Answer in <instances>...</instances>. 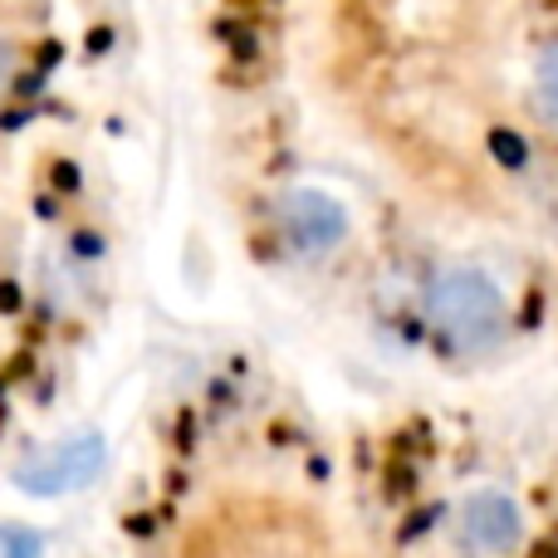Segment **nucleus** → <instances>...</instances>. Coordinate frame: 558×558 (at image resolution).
<instances>
[{
    "label": "nucleus",
    "mask_w": 558,
    "mask_h": 558,
    "mask_svg": "<svg viewBox=\"0 0 558 558\" xmlns=\"http://www.w3.org/2000/svg\"><path fill=\"white\" fill-rule=\"evenodd\" d=\"M534 108L544 123L558 128V39H549L534 59Z\"/></svg>",
    "instance_id": "obj_5"
},
{
    "label": "nucleus",
    "mask_w": 558,
    "mask_h": 558,
    "mask_svg": "<svg viewBox=\"0 0 558 558\" xmlns=\"http://www.w3.org/2000/svg\"><path fill=\"white\" fill-rule=\"evenodd\" d=\"M15 74H20V45H15V35L0 25V104H5V94H10V84H15Z\"/></svg>",
    "instance_id": "obj_7"
},
{
    "label": "nucleus",
    "mask_w": 558,
    "mask_h": 558,
    "mask_svg": "<svg viewBox=\"0 0 558 558\" xmlns=\"http://www.w3.org/2000/svg\"><path fill=\"white\" fill-rule=\"evenodd\" d=\"M0 558H39V534L20 524H0Z\"/></svg>",
    "instance_id": "obj_6"
},
{
    "label": "nucleus",
    "mask_w": 558,
    "mask_h": 558,
    "mask_svg": "<svg viewBox=\"0 0 558 558\" xmlns=\"http://www.w3.org/2000/svg\"><path fill=\"white\" fill-rule=\"evenodd\" d=\"M279 231H284V241L294 245V251L314 255V251H328V245L343 241L348 211L324 192H294L279 206Z\"/></svg>",
    "instance_id": "obj_4"
},
{
    "label": "nucleus",
    "mask_w": 558,
    "mask_h": 558,
    "mask_svg": "<svg viewBox=\"0 0 558 558\" xmlns=\"http://www.w3.org/2000/svg\"><path fill=\"white\" fill-rule=\"evenodd\" d=\"M524 510L510 490H495V485H481V490L461 495L451 514V534L461 544V554L471 558H510L524 544Z\"/></svg>",
    "instance_id": "obj_2"
},
{
    "label": "nucleus",
    "mask_w": 558,
    "mask_h": 558,
    "mask_svg": "<svg viewBox=\"0 0 558 558\" xmlns=\"http://www.w3.org/2000/svg\"><path fill=\"white\" fill-rule=\"evenodd\" d=\"M426 324L456 357H485L510 333V299L475 265H446L426 284Z\"/></svg>",
    "instance_id": "obj_1"
},
{
    "label": "nucleus",
    "mask_w": 558,
    "mask_h": 558,
    "mask_svg": "<svg viewBox=\"0 0 558 558\" xmlns=\"http://www.w3.org/2000/svg\"><path fill=\"white\" fill-rule=\"evenodd\" d=\"M98 465H104L98 441L94 436H78V441L49 446L45 456H35L15 481H20V490H29V495H59V490H78V485H88L98 475Z\"/></svg>",
    "instance_id": "obj_3"
}]
</instances>
